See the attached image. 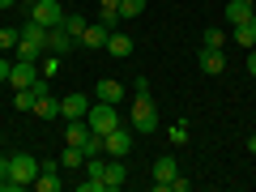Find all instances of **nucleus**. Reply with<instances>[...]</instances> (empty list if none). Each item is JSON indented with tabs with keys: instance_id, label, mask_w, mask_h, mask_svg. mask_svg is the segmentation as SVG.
Returning a JSON list of instances; mask_svg holds the SVG:
<instances>
[{
	"instance_id": "f257e3e1",
	"label": "nucleus",
	"mask_w": 256,
	"mask_h": 192,
	"mask_svg": "<svg viewBox=\"0 0 256 192\" xmlns=\"http://www.w3.org/2000/svg\"><path fill=\"white\" fill-rule=\"evenodd\" d=\"M13 52H18V60L38 64V60H43V52H47V26H38V22L30 18L26 26H22V38H18V47H13Z\"/></svg>"
},
{
	"instance_id": "f03ea898",
	"label": "nucleus",
	"mask_w": 256,
	"mask_h": 192,
	"mask_svg": "<svg viewBox=\"0 0 256 192\" xmlns=\"http://www.w3.org/2000/svg\"><path fill=\"white\" fill-rule=\"evenodd\" d=\"M38 175V158L34 154H9V192H26Z\"/></svg>"
},
{
	"instance_id": "7ed1b4c3",
	"label": "nucleus",
	"mask_w": 256,
	"mask_h": 192,
	"mask_svg": "<svg viewBox=\"0 0 256 192\" xmlns=\"http://www.w3.org/2000/svg\"><path fill=\"white\" fill-rule=\"evenodd\" d=\"M128 124H132V132H154L158 128V102L150 94H137L132 107H128Z\"/></svg>"
},
{
	"instance_id": "20e7f679",
	"label": "nucleus",
	"mask_w": 256,
	"mask_h": 192,
	"mask_svg": "<svg viewBox=\"0 0 256 192\" xmlns=\"http://www.w3.org/2000/svg\"><path fill=\"white\" fill-rule=\"evenodd\" d=\"M86 124H90V132L107 137L111 128H120L124 120H120V107H111V102H94V107L86 111Z\"/></svg>"
},
{
	"instance_id": "39448f33",
	"label": "nucleus",
	"mask_w": 256,
	"mask_h": 192,
	"mask_svg": "<svg viewBox=\"0 0 256 192\" xmlns=\"http://www.w3.org/2000/svg\"><path fill=\"white\" fill-rule=\"evenodd\" d=\"M128 150H132V132H128L124 124L111 128L107 137H102V154H107V158H128Z\"/></svg>"
},
{
	"instance_id": "423d86ee",
	"label": "nucleus",
	"mask_w": 256,
	"mask_h": 192,
	"mask_svg": "<svg viewBox=\"0 0 256 192\" xmlns=\"http://www.w3.org/2000/svg\"><path fill=\"white\" fill-rule=\"evenodd\" d=\"M30 18L38 22V26H60L64 22V9H60V0H34V4H30Z\"/></svg>"
},
{
	"instance_id": "0eeeda50",
	"label": "nucleus",
	"mask_w": 256,
	"mask_h": 192,
	"mask_svg": "<svg viewBox=\"0 0 256 192\" xmlns=\"http://www.w3.org/2000/svg\"><path fill=\"white\" fill-rule=\"evenodd\" d=\"M38 64H30V60H13V68H9V86L13 90H30V86L38 82Z\"/></svg>"
},
{
	"instance_id": "6e6552de",
	"label": "nucleus",
	"mask_w": 256,
	"mask_h": 192,
	"mask_svg": "<svg viewBox=\"0 0 256 192\" xmlns=\"http://www.w3.org/2000/svg\"><path fill=\"white\" fill-rule=\"evenodd\" d=\"M175 175H180V162H175L171 154H162V158L154 162V188H158V192H171V180H175Z\"/></svg>"
},
{
	"instance_id": "1a4fd4ad",
	"label": "nucleus",
	"mask_w": 256,
	"mask_h": 192,
	"mask_svg": "<svg viewBox=\"0 0 256 192\" xmlns=\"http://www.w3.org/2000/svg\"><path fill=\"white\" fill-rule=\"evenodd\" d=\"M124 82H116V77H102L98 86H94V98L98 102H111V107H120V102H124Z\"/></svg>"
},
{
	"instance_id": "9d476101",
	"label": "nucleus",
	"mask_w": 256,
	"mask_h": 192,
	"mask_svg": "<svg viewBox=\"0 0 256 192\" xmlns=\"http://www.w3.org/2000/svg\"><path fill=\"white\" fill-rule=\"evenodd\" d=\"M73 47H77V38L68 34L64 26H52V30H47V52H56V56H68Z\"/></svg>"
},
{
	"instance_id": "9b49d317",
	"label": "nucleus",
	"mask_w": 256,
	"mask_h": 192,
	"mask_svg": "<svg viewBox=\"0 0 256 192\" xmlns=\"http://www.w3.org/2000/svg\"><path fill=\"white\" fill-rule=\"evenodd\" d=\"M86 111H90V98H86V94H64L60 98V116L64 120H86Z\"/></svg>"
},
{
	"instance_id": "f8f14e48",
	"label": "nucleus",
	"mask_w": 256,
	"mask_h": 192,
	"mask_svg": "<svg viewBox=\"0 0 256 192\" xmlns=\"http://www.w3.org/2000/svg\"><path fill=\"white\" fill-rule=\"evenodd\" d=\"M107 38H111V30L102 26V22H90V26L82 30V47H90V52H98V47H107Z\"/></svg>"
},
{
	"instance_id": "ddd939ff",
	"label": "nucleus",
	"mask_w": 256,
	"mask_h": 192,
	"mask_svg": "<svg viewBox=\"0 0 256 192\" xmlns=\"http://www.w3.org/2000/svg\"><path fill=\"white\" fill-rule=\"evenodd\" d=\"M86 141H90V124H86V120H68V132H64V146H77V150H82Z\"/></svg>"
},
{
	"instance_id": "4468645a",
	"label": "nucleus",
	"mask_w": 256,
	"mask_h": 192,
	"mask_svg": "<svg viewBox=\"0 0 256 192\" xmlns=\"http://www.w3.org/2000/svg\"><path fill=\"white\" fill-rule=\"evenodd\" d=\"M124 184H128L124 158H107V192H111V188H124Z\"/></svg>"
},
{
	"instance_id": "2eb2a0df",
	"label": "nucleus",
	"mask_w": 256,
	"mask_h": 192,
	"mask_svg": "<svg viewBox=\"0 0 256 192\" xmlns=\"http://www.w3.org/2000/svg\"><path fill=\"white\" fill-rule=\"evenodd\" d=\"M201 68L205 73H226V56L218 47H201Z\"/></svg>"
},
{
	"instance_id": "dca6fc26",
	"label": "nucleus",
	"mask_w": 256,
	"mask_h": 192,
	"mask_svg": "<svg viewBox=\"0 0 256 192\" xmlns=\"http://www.w3.org/2000/svg\"><path fill=\"white\" fill-rule=\"evenodd\" d=\"M252 9L256 4H248V0H230L226 4V22L230 26H244V22H252Z\"/></svg>"
},
{
	"instance_id": "f3484780",
	"label": "nucleus",
	"mask_w": 256,
	"mask_h": 192,
	"mask_svg": "<svg viewBox=\"0 0 256 192\" xmlns=\"http://www.w3.org/2000/svg\"><path fill=\"white\" fill-rule=\"evenodd\" d=\"M132 47H137V43H132L128 34H116V30H111V38H107V52L116 56V60H128V56H132Z\"/></svg>"
},
{
	"instance_id": "a211bd4d",
	"label": "nucleus",
	"mask_w": 256,
	"mask_h": 192,
	"mask_svg": "<svg viewBox=\"0 0 256 192\" xmlns=\"http://www.w3.org/2000/svg\"><path fill=\"white\" fill-rule=\"evenodd\" d=\"M34 116H38V120H60V98H52V94H38Z\"/></svg>"
},
{
	"instance_id": "6ab92c4d",
	"label": "nucleus",
	"mask_w": 256,
	"mask_h": 192,
	"mask_svg": "<svg viewBox=\"0 0 256 192\" xmlns=\"http://www.w3.org/2000/svg\"><path fill=\"white\" fill-rule=\"evenodd\" d=\"M230 43H239V47H256V26H252V22H244V26H230Z\"/></svg>"
},
{
	"instance_id": "aec40b11",
	"label": "nucleus",
	"mask_w": 256,
	"mask_h": 192,
	"mask_svg": "<svg viewBox=\"0 0 256 192\" xmlns=\"http://www.w3.org/2000/svg\"><path fill=\"white\" fill-rule=\"evenodd\" d=\"M60 166H64V171H77V166H86V154L77 146H64L60 150Z\"/></svg>"
},
{
	"instance_id": "412c9836",
	"label": "nucleus",
	"mask_w": 256,
	"mask_h": 192,
	"mask_svg": "<svg viewBox=\"0 0 256 192\" xmlns=\"http://www.w3.org/2000/svg\"><path fill=\"white\" fill-rule=\"evenodd\" d=\"M226 43H230V38H226V30H222V26H210V30L201 34V47H218V52H222Z\"/></svg>"
},
{
	"instance_id": "4be33fe9",
	"label": "nucleus",
	"mask_w": 256,
	"mask_h": 192,
	"mask_svg": "<svg viewBox=\"0 0 256 192\" xmlns=\"http://www.w3.org/2000/svg\"><path fill=\"white\" fill-rule=\"evenodd\" d=\"M60 26H64V30H68V34H73V38H77V43H82V30H86V26H90V22H86V18H82V13H64V22H60Z\"/></svg>"
},
{
	"instance_id": "5701e85b",
	"label": "nucleus",
	"mask_w": 256,
	"mask_h": 192,
	"mask_svg": "<svg viewBox=\"0 0 256 192\" xmlns=\"http://www.w3.org/2000/svg\"><path fill=\"white\" fill-rule=\"evenodd\" d=\"M116 9H120V18L132 22V18H141V13H146V0H120Z\"/></svg>"
},
{
	"instance_id": "b1692460",
	"label": "nucleus",
	"mask_w": 256,
	"mask_h": 192,
	"mask_svg": "<svg viewBox=\"0 0 256 192\" xmlns=\"http://www.w3.org/2000/svg\"><path fill=\"white\" fill-rule=\"evenodd\" d=\"M34 102H38L34 86H30V90H18V94H13V107H18V111H34Z\"/></svg>"
},
{
	"instance_id": "393cba45",
	"label": "nucleus",
	"mask_w": 256,
	"mask_h": 192,
	"mask_svg": "<svg viewBox=\"0 0 256 192\" xmlns=\"http://www.w3.org/2000/svg\"><path fill=\"white\" fill-rule=\"evenodd\" d=\"M18 38H22L18 26H0V52H13V47H18Z\"/></svg>"
},
{
	"instance_id": "a878e982",
	"label": "nucleus",
	"mask_w": 256,
	"mask_h": 192,
	"mask_svg": "<svg viewBox=\"0 0 256 192\" xmlns=\"http://www.w3.org/2000/svg\"><path fill=\"white\" fill-rule=\"evenodd\" d=\"M82 154H86V158L102 154V137H98V132H90V141H86V146H82Z\"/></svg>"
},
{
	"instance_id": "bb28decb",
	"label": "nucleus",
	"mask_w": 256,
	"mask_h": 192,
	"mask_svg": "<svg viewBox=\"0 0 256 192\" xmlns=\"http://www.w3.org/2000/svg\"><path fill=\"white\" fill-rule=\"evenodd\" d=\"M98 22L107 30H116V22H120V9H98Z\"/></svg>"
},
{
	"instance_id": "cd10ccee",
	"label": "nucleus",
	"mask_w": 256,
	"mask_h": 192,
	"mask_svg": "<svg viewBox=\"0 0 256 192\" xmlns=\"http://www.w3.org/2000/svg\"><path fill=\"white\" fill-rule=\"evenodd\" d=\"M171 141H175V146L188 141V124H184V120H180V124H171Z\"/></svg>"
},
{
	"instance_id": "c85d7f7f",
	"label": "nucleus",
	"mask_w": 256,
	"mask_h": 192,
	"mask_svg": "<svg viewBox=\"0 0 256 192\" xmlns=\"http://www.w3.org/2000/svg\"><path fill=\"white\" fill-rule=\"evenodd\" d=\"M38 73H43V77H56V73H60V56H56V52H52V60H47V64H43V68H38Z\"/></svg>"
},
{
	"instance_id": "c756f323",
	"label": "nucleus",
	"mask_w": 256,
	"mask_h": 192,
	"mask_svg": "<svg viewBox=\"0 0 256 192\" xmlns=\"http://www.w3.org/2000/svg\"><path fill=\"white\" fill-rule=\"evenodd\" d=\"M132 94H150V77H132Z\"/></svg>"
},
{
	"instance_id": "7c9ffc66",
	"label": "nucleus",
	"mask_w": 256,
	"mask_h": 192,
	"mask_svg": "<svg viewBox=\"0 0 256 192\" xmlns=\"http://www.w3.org/2000/svg\"><path fill=\"white\" fill-rule=\"evenodd\" d=\"M192 188V180H184V175H175V180H171V192H188Z\"/></svg>"
},
{
	"instance_id": "2f4dec72",
	"label": "nucleus",
	"mask_w": 256,
	"mask_h": 192,
	"mask_svg": "<svg viewBox=\"0 0 256 192\" xmlns=\"http://www.w3.org/2000/svg\"><path fill=\"white\" fill-rule=\"evenodd\" d=\"M9 68H13L9 60H0V82H9Z\"/></svg>"
},
{
	"instance_id": "473e14b6",
	"label": "nucleus",
	"mask_w": 256,
	"mask_h": 192,
	"mask_svg": "<svg viewBox=\"0 0 256 192\" xmlns=\"http://www.w3.org/2000/svg\"><path fill=\"white\" fill-rule=\"evenodd\" d=\"M248 73L256 77V52H248Z\"/></svg>"
},
{
	"instance_id": "72a5a7b5",
	"label": "nucleus",
	"mask_w": 256,
	"mask_h": 192,
	"mask_svg": "<svg viewBox=\"0 0 256 192\" xmlns=\"http://www.w3.org/2000/svg\"><path fill=\"white\" fill-rule=\"evenodd\" d=\"M116 4H120V0H98V9H116Z\"/></svg>"
},
{
	"instance_id": "f704fd0d",
	"label": "nucleus",
	"mask_w": 256,
	"mask_h": 192,
	"mask_svg": "<svg viewBox=\"0 0 256 192\" xmlns=\"http://www.w3.org/2000/svg\"><path fill=\"white\" fill-rule=\"evenodd\" d=\"M0 192H9V175H0Z\"/></svg>"
},
{
	"instance_id": "c9c22d12",
	"label": "nucleus",
	"mask_w": 256,
	"mask_h": 192,
	"mask_svg": "<svg viewBox=\"0 0 256 192\" xmlns=\"http://www.w3.org/2000/svg\"><path fill=\"white\" fill-rule=\"evenodd\" d=\"M248 154H256V137H248Z\"/></svg>"
},
{
	"instance_id": "e433bc0d",
	"label": "nucleus",
	"mask_w": 256,
	"mask_h": 192,
	"mask_svg": "<svg viewBox=\"0 0 256 192\" xmlns=\"http://www.w3.org/2000/svg\"><path fill=\"white\" fill-rule=\"evenodd\" d=\"M13 4H18V0H0V9H13Z\"/></svg>"
},
{
	"instance_id": "4c0bfd02",
	"label": "nucleus",
	"mask_w": 256,
	"mask_h": 192,
	"mask_svg": "<svg viewBox=\"0 0 256 192\" xmlns=\"http://www.w3.org/2000/svg\"><path fill=\"white\" fill-rule=\"evenodd\" d=\"M252 26H256V9H252Z\"/></svg>"
},
{
	"instance_id": "58836bf2",
	"label": "nucleus",
	"mask_w": 256,
	"mask_h": 192,
	"mask_svg": "<svg viewBox=\"0 0 256 192\" xmlns=\"http://www.w3.org/2000/svg\"><path fill=\"white\" fill-rule=\"evenodd\" d=\"M248 4H256V0H248Z\"/></svg>"
},
{
	"instance_id": "ea45409f",
	"label": "nucleus",
	"mask_w": 256,
	"mask_h": 192,
	"mask_svg": "<svg viewBox=\"0 0 256 192\" xmlns=\"http://www.w3.org/2000/svg\"><path fill=\"white\" fill-rule=\"evenodd\" d=\"M26 4H34V0H26Z\"/></svg>"
}]
</instances>
